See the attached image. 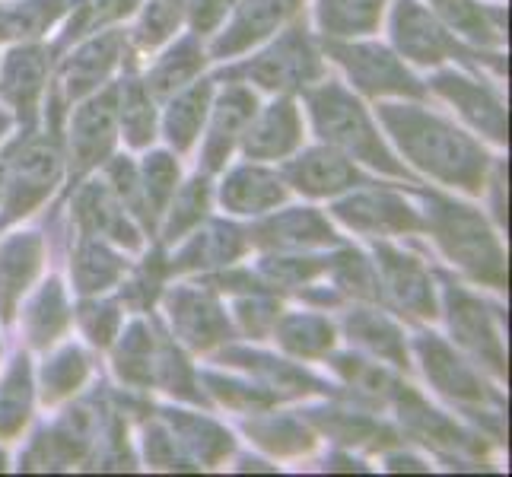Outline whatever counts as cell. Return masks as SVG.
<instances>
[{
  "instance_id": "23",
  "label": "cell",
  "mask_w": 512,
  "mask_h": 477,
  "mask_svg": "<svg viewBox=\"0 0 512 477\" xmlns=\"http://www.w3.org/2000/svg\"><path fill=\"white\" fill-rule=\"evenodd\" d=\"M420 350H423V357H427V373L433 376V382L443 388V392L458 395V398H481V385L474 382V376L452 357L443 344L423 341Z\"/></svg>"
},
{
  "instance_id": "13",
  "label": "cell",
  "mask_w": 512,
  "mask_h": 477,
  "mask_svg": "<svg viewBox=\"0 0 512 477\" xmlns=\"http://www.w3.org/2000/svg\"><path fill=\"white\" fill-rule=\"evenodd\" d=\"M284 188H280L277 175L261 172V169H239L229 175L223 185V204L239 210V214H255V210H268L280 204Z\"/></svg>"
},
{
  "instance_id": "17",
  "label": "cell",
  "mask_w": 512,
  "mask_h": 477,
  "mask_svg": "<svg viewBox=\"0 0 512 477\" xmlns=\"http://www.w3.org/2000/svg\"><path fill=\"white\" fill-rule=\"evenodd\" d=\"M382 268H385V280L392 287L395 299L411 309L417 315H433V296H430V280L423 277V271L411 258L395 255V252H385L382 249Z\"/></svg>"
},
{
  "instance_id": "1",
  "label": "cell",
  "mask_w": 512,
  "mask_h": 477,
  "mask_svg": "<svg viewBox=\"0 0 512 477\" xmlns=\"http://www.w3.org/2000/svg\"><path fill=\"white\" fill-rule=\"evenodd\" d=\"M385 121L398 131L401 147L414 156V163H420L427 172L439 175V179H446V182L478 188L484 156L474 150L471 140L446 128L443 121L427 118L423 112L388 109Z\"/></svg>"
},
{
  "instance_id": "27",
  "label": "cell",
  "mask_w": 512,
  "mask_h": 477,
  "mask_svg": "<svg viewBox=\"0 0 512 477\" xmlns=\"http://www.w3.org/2000/svg\"><path fill=\"white\" fill-rule=\"evenodd\" d=\"M29 411V373L26 360H16L13 373L7 376L4 388H0V430L13 433L26 420Z\"/></svg>"
},
{
  "instance_id": "9",
  "label": "cell",
  "mask_w": 512,
  "mask_h": 477,
  "mask_svg": "<svg viewBox=\"0 0 512 477\" xmlns=\"http://www.w3.org/2000/svg\"><path fill=\"white\" fill-rule=\"evenodd\" d=\"M172 322L185 334V341L194 347H207L223 338L226 322L220 309L214 306V299H207L204 293L182 290L172 296Z\"/></svg>"
},
{
  "instance_id": "40",
  "label": "cell",
  "mask_w": 512,
  "mask_h": 477,
  "mask_svg": "<svg viewBox=\"0 0 512 477\" xmlns=\"http://www.w3.org/2000/svg\"><path fill=\"white\" fill-rule=\"evenodd\" d=\"M0 128H4V118H0Z\"/></svg>"
},
{
  "instance_id": "35",
  "label": "cell",
  "mask_w": 512,
  "mask_h": 477,
  "mask_svg": "<svg viewBox=\"0 0 512 477\" xmlns=\"http://www.w3.org/2000/svg\"><path fill=\"white\" fill-rule=\"evenodd\" d=\"M83 373H86V363H83V357L77 350H67V353H61L58 360H51L45 366V392H48V398H58V395L70 392V388L83 379Z\"/></svg>"
},
{
  "instance_id": "25",
  "label": "cell",
  "mask_w": 512,
  "mask_h": 477,
  "mask_svg": "<svg viewBox=\"0 0 512 477\" xmlns=\"http://www.w3.org/2000/svg\"><path fill=\"white\" fill-rule=\"evenodd\" d=\"M207 96H210V86L201 83V86H194L191 93H185L169 109L166 131H169V140H172L175 147H188L191 140H194V134H198L204 109H207Z\"/></svg>"
},
{
  "instance_id": "22",
  "label": "cell",
  "mask_w": 512,
  "mask_h": 477,
  "mask_svg": "<svg viewBox=\"0 0 512 477\" xmlns=\"http://www.w3.org/2000/svg\"><path fill=\"white\" fill-rule=\"evenodd\" d=\"M77 214L83 220V226L90 229H99V233H109L115 236L118 242H128V245H137V236L134 229L128 226L125 220V210H121L105 188H86L77 201Z\"/></svg>"
},
{
  "instance_id": "2",
  "label": "cell",
  "mask_w": 512,
  "mask_h": 477,
  "mask_svg": "<svg viewBox=\"0 0 512 477\" xmlns=\"http://www.w3.org/2000/svg\"><path fill=\"white\" fill-rule=\"evenodd\" d=\"M436 204H439L436 233H439V242L446 245V252L458 264H465L474 277L500 284L503 255L497 249V242H493V236L487 233V226L481 223V217L458 204H446V201H436Z\"/></svg>"
},
{
  "instance_id": "26",
  "label": "cell",
  "mask_w": 512,
  "mask_h": 477,
  "mask_svg": "<svg viewBox=\"0 0 512 477\" xmlns=\"http://www.w3.org/2000/svg\"><path fill=\"white\" fill-rule=\"evenodd\" d=\"M242 242H239V233L229 226H214L210 233L198 236L191 242V249L179 258L182 264L179 268H185V264H217V261H229L233 255H239Z\"/></svg>"
},
{
  "instance_id": "8",
  "label": "cell",
  "mask_w": 512,
  "mask_h": 477,
  "mask_svg": "<svg viewBox=\"0 0 512 477\" xmlns=\"http://www.w3.org/2000/svg\"><path fill=\"white\" fill-rule=\"evenodd\" d=\"M395 39L404 55L417 61H439L452 48L446 32L439 29L427 13H423L411 0H401L395 13Z\"/></svg>"
},
{
  "instance_id": "24",
  "label": "cell",
  "mask_w": 512,
  "mask_h": 477,
  "mask_svg": "<svg viewBox=\"0 0 512 477\" xmlns=\"http://www.w3.org/2000/svg\"><path fill=\"white\" fill-rule=\"evenodd\" d=\"M264 242H280V245H303V242H325L331 239V229L309 214V210H293V214H284L271 220L261 229Z\"/></svg>"
},
{
  "instance_id": "36",
  "label": "cell",
  "mask_w": 512,
  "mask_h": 477,
  "mask_svg": "<svg viewBox=\"0 0 512 477\" xmlns=\"http://www.w3.org/2000/svg\"><path fill=\"white\" fill-rule=\"evenodd\" d=\"M175 185V163L166 153H156L153 159H147L144 166V191H147V201L150 207H160Z\"/></svg>"
},
{
  "instance_id": "28",
  "label": "cell",
  "mask_w": 512,
  "mask_h": 477,
  "mask_svg": "<svg viewBox=\"0 0 512 477\" xmlns=\"http://www.w3.org/2000/svg\"><path fill=\"white\" fill-rule=\"evenodd\" d=\"M382 0H325L322 20L325 29L353 32V29H369L376 23Z\"/></svg>"
},
{
  "instance_id": "37",
  "label": "cell",
  "mask_w": 512,
  "mask_h": 477,
  "mask_svg": "<svg viewBox=\"0 0 512 477\" xmlns=\"http://www.w3.org/2000/svg\"><path fill=\"white\" fill-rule=\"evenodd\" d=\"M204 204H207V188H204V182H191L179 194V201H175V214H172V223H169V236L175 239L185 226H191L194 220H201Z\"/></svg>"
},
{
  "instance_id": "31",
  "label": "cell",
  "mask_w": 512,
  "mask_h": 477,
  "mask_svg": "<svg viewBox=\"0 0 512 477\" xmlns=\"http://www.w3.org/2000/svg\"><path fill=\"white\" fill-rule=\"evenodd\" d=\"M118 271H121L118 258L105 252L102 245H83V252L77 258V280L83 290H102L118 277Z\"/></svg>"
},
{
  "instance_id": "11",
  "label": "cell",
  "mask_w": 512,
  "mask_h": 477,
  "mask_svg": "<svg viewBox=\"0 0 512 477\" xmlns=\"http://www.w3.org/2000/svg\"><path fill=\"white\" fill-rule=\"evenodd\" d=\"M338 214L360 229H379V233H388V229H414V210L408 204H401L392 194H366V198H353L347 204L338 207Z\"/></svg>"
},
{
  "instance_id": "3",
  "label": "cell",
  "mask_w": 512,
  "mask_h": 477,
  "mask_svg": "<svg viewBox=\"0 0 512 477\" xmlns=\"http://www.w3.org/2000/svg\"><path fill=\"white\" fill-rule=\"evenodd\" d=\"M312 112H315V121H319L322 134L328 140H334L338 147L369 159L373 166L398 172L392 156L382 150L379 137L373 134V128H369L363 109L344 90H338V86H325V90H319L312 96Z\"/></svg>"
},
{
  "instance_id": "21",
  "label": "cell",
  "mask_w": 512,
  "mask_h": 477,
  "mask_svg": "<svg viewBox=\"0 0 512 477\" xmlns=\"http://www.w3.org/2000/svg\"><path fill=\"white\" fill-rule=\"evenodd\" d=\"M115 51H118V35H105V39L86 45L80 55L67 64V70H64L67 93L80 96L83 90L96 86L105 74H109V67L115 64Z\"/></svg>"
},
{
  "instance_id": "30",
  "label": "cell",
  "mask_w": 512,
  "mask_h": 477,
  "mask_svg": "<svg viewBox=\"0 0 512 477\" xmlns=\"http://www.w3.org/2000/svg\"><path fill=\"white\" fill-rule=\"evenodd\" d=\"M280 338H284V344L296 353H319L331 344V328L322 322V318L296 315V318H287L284 322Z\"/></svg>"
},
{
  "instance_id": "20",
  "label": "cell",
  "mask_w": 512,
  "mask_h": 477,
  "mask_svg": "<svg viewBox=\"0 0 512 477\" xmlns=\"http://www.w3.org/2000/svg\"><path fill=\"white\" fill-rule=\"evenodd\" d=\"M45 77V51L39 48H26L10 55L7 67H4V80H0V93L7 99H13L20 109H32V99L39 93Z\"/></svg>"
},
{
  "instance_id": "12",
  "label": "cell",
  "mask_w": 512,
  "mask_h": 477,
  "mask_svg": "<svg viewBox=\"0 0 512 477\" xmlns=\"http://www.w3.org/2000/svg\"><path fill=\"white\" fill-rule=\"evenodd\" d=\"M296 134H299L296 109L290 102H280V105H271V109L249 128V134H245V150H249V156H280L296 144Z\"/></svg>"
},
{
  "instance_id": "29",
  "label": "cell",
  "mask_w": 512,
  "mask_h": 477,
  "mask_svg": "<svg viewBox=\"0 0 512 477\" xmlns=\"http://www.w3.org/2000/svg\"><path fill=\"white\" fill-rule=\"evenodd\" d=\"M67 322V309H64V299L58 284H48V290H42V296L35 299V306L29 312V331H32V341H51L55 334L61 331V325Z\"/></svg>"
},
{
  "instance_id": "4",
  "label": "cell",
  "mask_w": 512,
  "mask_h": 477,
  "mask_svg": "<svg viewBox=\"0 0 512 477\" xmlns=\"http://www.w3.org/2000/svg\"><path fill=\"white\" fill-rule=\"evenodd\" d=\"M58 179V153L51 144H29L13 159L7 169V191H4V210L7 220L29 214L32 204H39L51 191V182Z\"/></svg>"
},
{
  "instance_id": "18",
  "label": "cell",
  "mask_w": 512,
  "mask_h": 477,
  "mask_svg": "<svg viewBox=\"0 0 512 477\" xmlns=\"http://www.w3.org/2000/svg\"><path fill=\"white\" fill-rule=\"evenodd\" d=\"M252 109H255V99L245 90H229L223 96V102L217 105L214 131H210V140H207V166L210 169L220 166L226 159L229 147H233L236 131L252 118Z\"/></svg>"
},
{
  "instance_id": "19",
  "label": "cell",
  "mask_w": 512,
  "mask_h": 477,
  "mask_svg": "<svg viewBox=\"0 0 512 477\" xmlns=\"http://www.w3.org/2000/svg\"><path fill=\"white\" fill-rule=\"evenodd\" d=\"M293 4L296 0H249V4L242 7L233 32L220 42V51H236L261 39V35H268L293 10Z\"/></svg>"
},
{
  "instance_id": "5",
  "label": "cell",
  "mask_w": 512,
  "mask_h": 477,
  "mask_svg": "<svg viewBox=\"0 0 512 477\" xmlns=\"http://www.w3.org/2000/svg\"><path fill=\"white\" fill-rule=\"evenodd\" d=\"M338 55L347 64L350 77L369 93H388V90L392 93H417V86L408 74H404V67H398V61L376 45L338 48Z\"/></svg>"
},
{
  "instance_id": "14",
  "label": "cell",
  "mask_w": 512,
  "mask_h": 477,
  "mask_svg": "<svg viewBox=\"0 0 512 477\" xmlns=\"http://www.w3.org/2000/svg\"><path fill=\"white\" fill-rule=\"evenodd\" d=\"M436 86H439V93H446L458 105V109H462L474 121V125L490 131V137H497V140L506 137L503 109L487 90H481V86H474V83H468L462 77H439Z\"/></svg>"
},
{
  "instance_id": "6",
  "label": "cell",
  "mask_w": 512,
  "mask_h": 477,
  "mask_svg": "<svg viewBox=\"0 0 512 477\" xmlns=\"http://www.w3.org/2000/svg\"><path fill=\"white\" fill-rule=\"evenodd\" d=\"M115 137V93H105L83 105L74 118V156L77 166L86 169L99 163V156L109 153Z\"/></svg>"
},
{
  "instance_id": "34",
  "label": "cell",
  "mask_w": 512,
  "mask_h": 477,
  "mask_svg": "<svg viewBox=\"0 0 512 477\" xmlns=\"http://www.w3.org/2000/svg\"><path fill=\"white\" fill-rule=\"evenodd\" d=\"M121 121H125L131 144H144V140L153 134V109L140 86H128L125 105H121Z\"/></svg>"
},
{
  "instance_id": "15",
  "label": "cell",
  "mask_w": 512,
  "mask_h": 477,
  "mask_svg": "<svg viewBox=\"0 0 512 477\" xmlns=\"http://www.w3.org/2000/svg\"><path fill=\"white\" fill-rule=\"evenodd\" d=\"M290 179L296 182L299 191L328 194V191H338V188L350 185L353 179H357V172H353L347 166V159H341L338 153L312 150L299 159V163L290 166Z\"/></svg>"
},
{
  "instance_id": "10",
  "label": "cell",
  "mask_w": 512,
  "mask_h": 477,
  "mask_svg": "<svg viewBox=\"0 0 512 477\" xmlns=\"http://www.w3.org/2000/svg\"><path fill=\"white\" fill-rule=\"evenodd\" d=\"M39 252L42 245L35 236H16L0 249V309H4V318H10L16 296L23 293L29 277L39 268Z\"/></svg>"
},
{
  "instance_id": "38",
  "label": "cell",
  "mask_w": 512,
  "mask_h": 477,
  "mask_svg": "<svg viewBox=\"0 0 512 477\" xmlns=\"http://www.w3.org/2000/svg\"><path fill=\"white\" fill-rule=\"evenodd\" d=\"M83 325H86V331L93 334L96 344H105L112 338L115 325H118V315H115L112 306H86L83 309Z\"/></svg>"
},
{
  "instance_id": "7",
  "label": "cell",
  "mask_w": 512,
  "mask_h": 477,
  "mask_svg": "<svg viewBox=\"0 0 512 477\" xmlns=\"http://www.w3.org/2000/svg\"><path fill=\"white\" fill-rule=\"evenodd\" d=\"M249 74L255 80H261L264 86H290V83L309 80V77L319 74V61H315V55L309 51L303 35L293 32L274 51L258 58L249 67Z\"/></svg>"
},
{
  "instance_id": "39",
  "label": "cell",
  "mask_w": 512,
  "mask_h": 477,
  "mask_svg": "<svg viewBox=\"0 0 512 477\" xmlns=\"http://www.w3.org/2000/svg\"><path fill=\"white\" fill-rule=\"evenodd\" d=\"M226 4H229V0H198V7H194V26H198V29L214 26L223 16Z\"/></svg>"
},
{
  "instance_id": "32",
  "label": "cell",
  "mask_w": 512,
  "mask_h": 477,
  "mask_svg": "<svg viewBox=\"0 0 512 477\" xmlns=\"http://www.w3.org/2000/svg\"><path fill=\"white\" fill-rule=\"evenodd\" d=\"M350 334H353V338H360L366 347L379 350L382 357L401 360V338H398V331L385 322V318H379V315H357V318H350Z\"/></svg>"
},
{
  "instance_id": "33",
  "label": "cell",
  "mask_w": 512,
  "mask_h": 477,
  "mask_svg": "<svg viewBox=\"0 0 512 477\" xmlns=\"http://www.w3.org/2000/svg\"><path fill=\"white\" fill-rule=\"evenodd\" d=\"M201 64V51H194L191 42L179 45L172 51V55L156 67V74H153V90L156 93H169L172 86H179L182 80H188L194 70H198Z\"/></svg>"
},
{
  "instance_id": "16",
  "label": "cell",
  "mask_w": 512,
  "mask_h": 477,
  "mask_svg": "<svg viewBox=\"0 0 512 477\" xmlns=\"http://www.w3.org/2000/svg\"><path fill=\"white\" fill-rule=\"evenodd\" d=\"M452 331L458 334V341H462L465 347H471L478 357L490 360L497 369L503 366L497 334L490 331L484 309L462 293H452Z\"/></svg>"
}]
</instances>
